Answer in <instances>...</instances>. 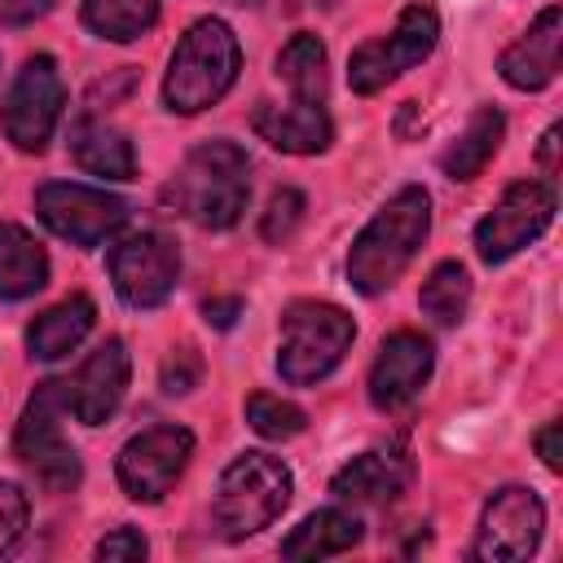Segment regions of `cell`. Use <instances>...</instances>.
Masks as SVG:
<instances>
[{"mask_svg":"<svg viewBox=\"0 0 563 563\" xmlns=\"http://www.w3.org/2000/svg\"><path fill=\"white\" fill-rule=\"evenodd\" d=\"M554 185L545 180H515L497 207L475 224V251L484 264H501L528 242H537L554 220Z\"/></svg>","mask_w":563,"mask_h":563,"instance_id":"obj_9","label":"cell"},{"mask_svg":"<svg viewBox=\"0 0 563 563\" xmlns=\"http://www.w3.org/2000/svg\"><path fill=\"white\" fill-rule=\"evenodd\" d=\"M194 435L185 427H150L132 435L119 453V488L132 501H158L189 466Z\"/></svg>","mask_w":563,"mask_h":563,"instance_id":"obj_13","label":"cell"},{"mask_svg":"<svg viewBox=\"0 0 563 563\" xmlns=\"http://www.w3.org/2000/svg\"><path fill=\"white\" fill-rule=\"evenodd\" d=\"M198 378H202V356H198L194 347H176V352L163 361V391H167V396L194 391Z\"/></svg>","mask_w":563,"mask_h":563,"instance_id":"obj_30","label":"cell"},{"mask_svg":"<svg viewBox=\"0 0 563 563\" xmlns=\"http://www.w3.org/2000/svg\"><path fill=\"white\" fill-rule=\"evenodd\" d=\"M431 365H435V352H431V343L418 330H396L391 339H383L378 361L369 369V400H374V409H383V413L405 409L427 387Z\"/></svg>","mask_w":563,"mask_h":563,"instance_id":"obj_14","label":"cell"},{"mask_svg":"<svg viewBox=\"0 0 563 563\" xmlns=\"http://www.w3.org/2000/svg\"><path fill=\"white\" fill-rule=\"evenodd\" d=\"M290 466L273 453H238L216 484V523L229 541H246L268 528L290 501Z\"/></svg>","mask_w":563,"mask_h":563,"instance_id":"obj_4","label":"cell"},{"mask_svg":"<svg viewBox=\"0 0 563 563\" xmlns=\"http://www.w3.org/2000/svg\"><path fill=\"white\" fill-rule=\"evenodd\" d=\"M303 194L299 189H277L273 198H268V211H264V220H260V233H264V242H286L295 229H299V220H303Z\"/></svg>","mask_w":563,"mask_h":563,"instance_id":"obj_28","label":"cell"},{"mask_svg":"<svg viewBox=\"0 0 563 563\" xmlns=\"http://www.w3.org/2000/svg\"><path fill=\"white\" fill-rule=\"evenodd\" d=\"M501 132H506L501 110H493V106L475 110V114H471V123L462 128V136L440 154L444 176H449V180H475V176L488 167V158L497 154Z\"/></svg>","mask_w":563,"mask_h":563,"instance_id":"obj_22","label":"cell"},{"mask_svg":"<svg viewBox=\"0 0 563 563\" xmlns=\"http://www.w3.org/2000/svg\"><path fill=\"white\" fill-rule=\"evenodd\" d=\"M251 158L233 141H202L172 180V202L198 229H233L251 198Z\"/></svg>","mask_w":563,"mask_h":563,"instance_id":"obj_2","label":"cell"},{"mask_svg":"<svg viewBox=\"0 0 563 563\" xmlns=\"http://www.w3.org/2000/svg\"><path fill=\"white\" fill-rule=\"evenodd\" d=\"M35 211L57 238H66L75 246H101L128 220L123 198H114L106 189H92V185H70V180L40 185L35 189Z\"/></svg>","mask_w":563,"mask_h":563,"instance_id":"obj_12","label":"cell"},{"mask_svg":"<svg viewBox=\"0 0 563 563\" xmlns=\"http://www.w3.org/2000/svg\"><path fill=\"white\" fill-rule=\"evenodd\" d=\"M356 325L339 303L321 299H299L282 312V347H277V369L286 383L308 387L321 383L352 347Z\"/></svg>","mask_w":563,"mask_h":563,"instance_id":"obj_5","label":"cell"},{"mask_svg":"<svg viewBox=\"0 0 563 563\" xmlns=\"http://www.w3.org/2000/svg\"><path fill=\"white\" fill-rule=\"evenodd\" d=\"M48 9H53V0H0V22L4 26H31Z\"/></svg>","mask_w":563,"mask_h":563,"instance_id":"obj_32","label":"cell"},{"mask_svg":"<svg viewBox=\"0 0 563 563\" xmlns=\"http://www.w3.org/2000/svg\"><path fill=\"white\" fill-rule=\"evenodd\" d=\"M238 312H242V299H238V295H224V299H207V303H202V317H207V325H216V330H229V325L238 321Z\"/></svg>","mask_w":563,"mask_h":563,"instance_id":"obj_34","label":"cell"},{"mask_svg":"<svg viewBox=\"0 0 563 563\" xmlns=\"http://www.w3.org/2000/svg\"><path fill=\"white\" fill-rule=\"evenodd\" d=\"M70 154L84 172L106 176V180H132L136 176V154L132 141L119 128H106L97 119H79L70 132Z\"/></svg>","mask_w":563,"mask_h":563,"instance_id":"obj_20","label":"cell"},{"mask_svg":"<svg viewBox=\"0 0 563 563\" xmlns=\"http://www.w3.org/2000/svg\"><path fill=\"white\" fill-rule=\"evenodd\" d=\"M277 75L290 84L295 101H321L325 97V44L317 35H295L277 53Z\"/></svg>","mask_w":563,"mask_h":563,"instance_id":"obj_25","label":"cell"},{"mask_svg":"<svg viewBox=\"0 0 563 563\" xmlns=\"http://www.w3.org/2000/svg\"><path fill=\"white\" fill-rule=\"evenodd\" d=\"M559 48H563V13H559V4H550V9L528 26V35H519V40L501 53L497 70H501V79H506L510 88L537 92V88L554 84V75H559Z\"/></svg>","mask_w":563,"mask_h":563,"instance_id":"obj_16","label":"cell"},{"mask_svg":"<svg viewBox=\"0 0 563 563\" xmlns=\"http://www.w3.org/2000/svg\"><path fill=\"white\" fill-rule=\"evenodd\" d=\"M84 22L92 35L128 44L158 22V0H84Z\"/></svg>","mask_w":563,"mask_h":563,"instance_id":"obj_24","label":"cell"},{"mask_svg":"<svg viewBox=\"0 0 563 563\" xmlns=\"http://www.w3.org/2000/svg\"><path fill=\"white\" fill-rule=\"evenodd\" d=\"M413 479V462L400 449H369L361 457H352L343 471H334L330 493L343 501H391L409 488Z\"/></svg>","mask_w":563,"mask_h":563,"instance_id":"obj_18","label":"cell"},{"mask_svg":"<svg viewBox=\"0 0 563 563\" xmlns=\"http://www.w3.org/2000/svg\"><path fill=\"white\" fill-rule=\"evenodd\" d=\"M361 541V523L356 515L347 510H317L308 515L286 541H282V554L286 559H330V554H343Z\"/></svg>","mask_w":563,"mask_h":563,"instance_id":"obj_23","label":"cell"},{"mask_svg":"<svg viewBox=\"0 0 563 563\" xmlns=\"http://www.w3.org/2000/svg\"><path fill=\"white\" fill-rule=\"evenodd\" d=\"M427 229H431V198L422 185H405L352 242L347 282L361 295H383L409 268V260L427 242Z\"/></svg>","mask_w":563,"mask_h":563,"instance_id":"obj_1","label":"cell"},{"mask_svg":"<svg viewBox=\"0 0 563 563\" xmlns=\"http://www.w3.org/2000/svg\"><path fill=\"white\" fill-rule=\"evenodd\" d=\"M145 554H150V545H145L141 528H114L110 537L97 541V559L101 563H141Z\"/></svg>","mask_w":563,"mask_h":563,"instance_id":"obj_31","label":"cell"},{"mask_svg":"<svg viewBox=\"0 0 563 563\" xmlns=\"http://www.w3.org/2000/svg\"><path fill=\"white\" fill-rule=\"evenodd\" d=\"M541 532H545L541 497L523 484H506L488 497V506L479 515L471 559H479V563H519L541 545Z\"/></svg>","mask_w":563,"mask_h":563,"instance_id":"obj_10","label":"cell"},{"mask_svg":"<svg viewBox=\"0 0 563 563\" xmlns=\"http://www.w3.org/2000/svg\"><path fill=\"white\" fill-rule=\"evenodd\" d=\"M26 519H31V501L18 484H0V554L18 545V537L26 532Z\"/></svg>","mask_w":563,"mask_h":563,"instance_id":"obj_29","label":"cell"},{"mask_svg":"<svg viewBox=\"0 0 563 563\" xmlns=\"http://www.w3.org/2000/svg\"><path fill=\"white\" fill-rule=\"evenodd\" d=\"M246 422L251 431H260L264 440H295L303 427H308V413L282 396H268V391H255L246 400Z\"/></svg>","mask_w":563,"mask_h":563,"instance_id":"obj_27","label":"cell"},{"mask_svg":"<svg viewBox=\"0 0 563 563\" xmlns=\"http://www.w3.org/2000/svg\"><path fill=\"white\" fill-rule=\"evenodd\" d=\"M128 369L132 361L123 339H106L97 352H88L75 378H66V413H75L84 427H101L128 391Z\"/></svg>","mask_w":563,"mask_h":563,"instance_id":"obj_15","label":"cell"},{"mask_svg":"<svg viewBox=\"0 0 563 563\" xmlns=\"http://www.w3.org/2000/svg\"><path fill=\"white\" fill-rule=\"evenodd\" d=\"M422 312L440 325H457L466 317V303H471V273L466 264L457 260H444L431 268V277L422 282V295H418Z\"/></svg>","mask_w":563,"mask_h":563,"instance_id":"obj_26","label":"cell"},{"mask_svg":"<svg viewBox=\"0 0 563 563\" xmlns=\"http://www.w3.org/2000/svg\"><path fill=\"white\" fill-rule=\"evenodd\" d=\"M435 40H440V18H435V9H431V4H409V9L396 18L391 35L369 40V44H361V48L347 57V84H352L356 92H378V88H387L391 79H400L405 70H413L418 62H427L431 48H435Z\"/></svg>","mask_w":563,"mask_h":563,"instance_id":"obj_7","label":"cell"},{"mask_svg":"<svg viewBox=\"0 0 563 563\" xmlns=\"http://www.w3.org/2000/svg\"><path fill=\"white\" fill-rule=\"evenodd\" d=\"M62 106H66V88H62L57 62L48 53H35L18 70V79L0 106V128L22 154H40L62 119Z\"/></svg>","mask_w":563,"mask_h":563,"instance_id":"obj_8","label":"cell"},{"mask_svg":"<svg viewBox=\"0 0 563 563\" xmlns=\"http://www.w3.org/2000/svg\"><path fill=\"white\" fill-rule=\"evenodd\" d=\"M251 128L260 141H268L282 154H321L334 136L330 114L321 101H295V106H273L260 101L251 110Z\"/></svg>","mask_w":563,"mask_h":563,"instance_id":"obj_17","label":"cell"},{"mask_svg":"<svg viewBox=\"0 0 563 563\" xmlns=\"http://www.w3.org/2000/svg\"><path fill=\"white\" fill-rule=\"evenodd\" d=\"M541 167L545 172H559V128H550L545 141H541Z\"/></svg>","mask_w":563,"mask_h":563,"instance_id":"obj_35","label":"cell"},{"mask_svg":"<svg viewBox=\"0 0 563 563\" xmlns=\"http://www.w3.org/2000/svg\"><path fill=\"white\" fill-rule=\"evenodd\" d=\"M48 255L22 224H0V299H26L44 290Z\"/></svg>","mask_w":563,"mask_h":563,"instance_id":"obj_21","label":"cell"},{"mask_svg":"<svg viewBox=\"0 0 563 563\" xmlns=\"http://www.w3.org/2000/svg\"><path fill=\"white\" fill-rule=\"evenodd\" d=\"M62 413H66V378H48L35 387V396L22 409V422L13 431V453L22 466L35 471V479L48 493H70L79 484V453L62 435Z\"/></svg>","mask_w":563,"mask_h":563,"instance_id":"obj_6","label":"cell"},{"mask_svg":"<svg viewBox=\"0 0 563 563\" xmlns=\"http://www.w3.org/2000/svg\"><path fill=\"white\" fill-rule=\"evenodd\" d=\"M238 66H242V48H238V35L229 31V22L220 18H198L172 62H167V79H163V101L172 114H198L207 106H216L233 79H238Z\"/></svg>","mask_w":563,"mask_h":563,"instance_id":"obj_3","label":"cell"},{"mask_svg":"<svg viewBox=\"0 0 563 563\" xmlns=\"http://www.w3.org/2000/svg\"><path fill=\"white\" fill-rule=\"evenodd\" d=\"M537 453L550 471H563V422H545L537 431Z\"/></svg>","mask_w":563,"mask_h":563,"instance_id":"obj_33","label":"cell"},{"mask_svg":"<svg viewBox=\"0 0 563 563\" xmlns=\"http://www.w3.org/2000/svg\"><path fill=\"white\" fill-rule=\"evenodd\" d=\"M180 277V251L167 233L141 229L110 246V282L123 303L132 308H158Z\"/></svg>","mask_w":563,"mask_h":563,"instance_id":"obj_11","label":"cell"},{"mask_svg":"<svg viewBox=\"0 0 563 563\" xmlns=\"http://www.w3.org/2000/svg\"><path fill=\"white\" fill-rule=\"evenodd\" d=\"M92 321H97L92 299H88V295H70V299L53 303L48 312H40V317L31 321L26 347H31V356H40V361H62L66 352H75V347L88 339Z\"/></svg>","mask_w":563,"mask_h":563,"instance_id":"obj_19","label":"cell"}]
</instances>
